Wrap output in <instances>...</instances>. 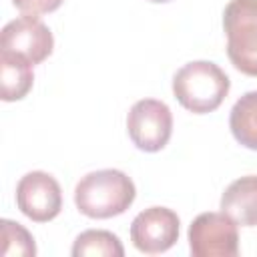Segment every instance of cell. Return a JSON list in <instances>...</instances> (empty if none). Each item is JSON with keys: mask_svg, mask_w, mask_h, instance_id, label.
Wrapping results in <instances>:
<instances>
[{"mask_svg": "<svg viewBox=\"0 0 257 257\" xmlns=\"http://www.w3.org/2000/svg\"><path fill=\"white\" fill-rule=\"evenodd\" d=\"M135 197V183L118 169L92 171L74 187V205L90 219H110L122 215L133 205Z\"/></svg>", "mask_w": 257, "mask_h": 257, "instance_id": "1", "label": "cell"}, {"mask_svg": "<svg viewBox=\"0 0 257 257\" xmlns=\"http://www.w3.org/2000/svg\"><path fill=\"white\" fill-rule=\"evenodd\" d=\"M231 80L225 70L211 60H193L173 76V94L179 104L195 114L213 112L229 94Z\"/></svg>", "mask_w": 257, "mask_h": 257, "instance_id": "2", "label": "cell"}, {"mask_svg": "<svg viewBox=\"0 0 257 257\" xmlns=\"http://www.w3.org/2000/svg\"><path fill=\"white\" fill-rule=\"evenodd\" d=\"M223 30L231 64L257 76V0H231L223 10Z\"/></svg>", "mask_w": 257, "mask_h": 257, "instance_id": "3", "label": "cell"}, {"mask_svg": "<svg viewBox=\"0 0 257 257\" xmlns=\"http://www.w3.org/2000/svg\"><path fill=\"white\" fill-rule=\"evenodd\" d=\"M189 249L195 257H237L239 229L237 223L221 213H201L189 225Z\"/></svg>", "mask_w": 257, "mask_h": 257, "instance_id": "4", "label": "cell"}, {"mask_svg": "<svg viewBox=\"0 0 257 257\" xmlns=\"http://www.w3.org/2000/svg\"><path fill=\"white\" fill-rule=\"evenodd\" d=\"M126 131L137 149L157 153L165 149L173 135V112L163 100H137L126 114Z\"/></svg>", "mask_w": 257, "mask_h": 257, "instance_id": "5", "label": "cell"}, {"mask_svg": "<svg viewBox=\"0 0 257 257\" xmlns=\"http://www.w3.org/2000/svg\"><path fill=\"white\" fill-rule=\"evenodd\" d=\"M54 48L50 28L32 14H22L10 20L0 32V50L24 56L32 64L44 62Z\"/></svg>", "mask_w": 257, "mask_h": 257, "instance_id": "6", "label": "cell"}, {"mask_svg": "<svg viewBox=\"0 0 257 257\" xmlns=\"http://www.w3.org/2000/svg\"><path fill=\"white\" fill-rule=\"evenodd\" d=\"M18 209L36 223H48L62 209V191L58 181L44 171L26 173L16 185Z\"/></svg>", "mask_w": 257, "mask_h": 257, "instance_id": "7", "label": "cell"}, {"mask_svg": "<svg viewBox=\"0 0 257 257\" xmlns=\"http://www.w3.org/2000/svg\"><path fill=\"white\" fill-rule=\"evenodd\" d=\"M179 215L169 207H149L131 223L133 245L147 255L169 251L179 239Z\"/></svg>", "mask_w": 257, "mask_h": 257, "instance_id": "8", "label": "cell"}, {"mask_svg": "<svg viewBox=\"0 0 257 257\" xmlns=\"http://www.w3.org/2000/svg\"><path fill=\"white\" fill-rule=\"evenodd\" d=\"M221 211L241 227L257 225V175L235 179L221 195Z\"/></svg>", "mask_w": 257, "mask_h": 257, "instance_id": "9", "label": "cell"}, {"mask_svg": "<svg viewBox=\"0 0 257 257\" xmlns=\"http://www.w3.org/2000/svg\"><path fill=\"white\" fill-rule=\"evenodd\" d=\"M32 62L20 54L0 50V96L6 102L24 98L34 82Z\"/></svg>", "mask_w": 257, "mask_h": 257, "instance_id": "10", "label": "cell"}, {"mask_svg": "<svg viewBox=\"0 0 257 257\" xmlns=\"http://www.w3.org/2000/svg\"><path fill=\"white\" fill-rule=\"evenodd\" d=\"M229 128L235 141L251 151H257V90L245 92L231 108Z\"/></svg>", "mask_w": 257, "mask_h": 257, "instance_id": "11", "label": "cell"}, {"mask_svg": "<svg viewBox=\"0 0 257 257\" xmlns=\"http://www.w3.org/2000/svg\"><path fill=\"white\" fill-rule=\"evenodd\" d=\"M72 255L74 257H122L124 247L118 241V237L110 231L104 229H88L82 231L72 245Z\"/></svg>", "mask_w": 257, "mask_h": 257, "instance_id": "12", "label": "cell"}, {"mask_svg": "<svg viewBox=\"0 0 257 257\" xmlns=\"http://www.w3.org/2000/svg\"><path fill=\"white\" fill-rule=\"evenodd\" d=\"M0 255L2 257H34L36 243L26 227L10 219L0 221Z\"/></svg>", "mask_w": 257, "mask_h": 257, "instance_id": "13", "label": "cell"}, {"mask_svg": "<svg viewBox=\"0 0 257 257\" xmlns=\"http://www.w3.org/2000/svg\"><path fill=\"white\" fill-rule=\"evenodd\" d=\"M64 0H12V4L22 12V14H48L60 8Z\"/></svg>", "mask_w": 257, "mask_h": 257, "instance_id": "14", "label": "cell"}, {"mask_svg": "<svg viewBox=\"0 0 257 257\" xmlns=\"http://www.w3.org/2000/svg\"><path fill=\"white\" fill-rule=\"evenodd\" d=\"M149 2H169V0H149Z\"/></svg>", "mask_w": 257, "mask_h": 257, "instance_id": "15", "label": "cell"}]
</instances>
